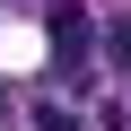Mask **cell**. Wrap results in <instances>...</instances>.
Returning <instances> with one entry per match:
<instances>
[{
	"label": "cell",
	"instance_id": "2",
	"mask_svg": "<svg viewBox=\"0 0 131 131\" xmlns=\"http://www.w3.org/2000/svg\"><path fill=\"white\" fill-rule=\"evenodd\" d=\"M105 61H114V70H131V18H114V26H105Z\"/></svg>",
	"mask_w": 131,
	"mask_h": 131
},
{
	"label": "cell",
	"instance_id": "3",
	"mask_svg": "<svg viewBox=\"0 0 131 131\" xmlns=\"http://www.w3.org/2000/svg\"><path fill=\"white\" fill-rule=\"evenodd\" d=\"M35 131H79V122L61 114V105H35Z\"/></svg>",
	"mask_w": 131,
	"mask_h": 131
},
{
	"label": "cell",
	"instance_id": "1",
	"mask_svg": "<svg viewBox=\"0 0 131 131\" xmlns=\"http://www.w3.org/2000/svg\"><path fill=\"white\" fill-rule=\"evenodd\" d=\"M44 26H52V52H88V18H79V0H52Z\"/></svg>",
	"mask_w": 131,
	"mask_h": 131
}]
</instances>
